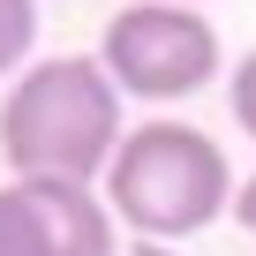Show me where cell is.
<instances>
[{"instance_id":"6da1fadb","label":"cell","mask_w":256,"mask_h":256,"mask_svg":"<svg viewBox=\"0 0 256 256\" xmlns=\"http://www.w3.org/2000/svg\"><path fill=\"white\" fill-rule=\"evenodd\" d=\"M120 128V83L98 53H53L30 60L0 98V166L8 181H106Z\"/></svg>"},{"instance_id":"7a4b0ae2","label":"cell","mask_w":256,"mask_h":256,"mask_svg":"<svg viewBox=\"0 0 256 256\" xmlns=\"http://www.w3.org/2000/svg\"><path fill=\"white\" fill-rule=\"evenodd\" d=\"M234 166L188 120H136L106 166V204L136 241H188L234 211Z\"/></svg>"},{"instance_id":"3957f363","label":"cell","mask_w":256,"mask_h":256,"mask_svg":"<svg viewBox=\"0 0 256 256\" xmlns=\"http://www.w3.org/2000/svg\"><path fill=\"white\" fill-rule=\"evenodd\" d=\"M98 60L106 76L120 83V98H196L226 53H218V30L204 8H181V0H136V8H120L98 38Z\"/></svg>"},{"instance_id":"277c9868","label":"cell","mask_w":256,"mask_h":256,"mask_svg":"<svg viewBox=\"0 0 256 256\" xmlns=\"http://www.w3.org/2000/svg\"><path fill=\"white\" fill-rule=\"evenodd\" d=\"M0 256H113V204L83 181H8Z\"/></svg>"},{"instance_id":"5b68a950","label":"cell","mask_w":256,"mask_h":256,"mask_svg":"<svg viewBox=\"0 0 256 256\" xmlns=\"http://www.w3.org/2000/svg\"><path fill=\"white\" fill-rule=\"evenodd\" d=\"M30 46H38V0H0V76H23V60H30Z\"/></svg>"},{"instance_id":"8992f818","label":"cell","mask_w":256,"mask_h":256,"mask_svg":"<svg viewBox=\"0 0 256 256\" xmlns=\"http://www.w3.org/2000/svg\"><path fill=\"white\" fill-rule=\"evenodd\" d=\"M226 106H234V120H241V136H256V46H248L241 68L226 76Z\"/></svg>"},{"instance_id":"52a82bcc","label":"cell","mask_w":256,"mask_h":256,"mask_svg":"<svg viewBox=\"0 0 256 256\" xmlns=\"http://www.w3.org/2000/svg\"><path fill=\"white\" fill-rule=\"evenodd\" d=\"M234 218H241V234H256V174H241V188H234Z\"/></svg>"},{"instance_id":"ba28073f","label":"cell","mask_w":256,"mask_h":256,"mask_svg":"<svg viewBox=\"0 0 256 256\" xmlns=\"http://www.w3.org/2000/svg\"><path fill=\"white\" fill-rule=\"evenodd\" d=\"M136 256H174V248L166 241H136Z\"/></svg>"},{"instance_id":"9c48e42d","label":"cell","mask_w":256,"mask_h":256,"mask_svg":"<svg viewBox=\"0 0 256 256\" xmlns=\"http://www.w3.org/2000/svg\"><path fill=\"white\" fill-rule=\"evenodd\" d=\"M181 8H204V0H181Z\"/></svg>"}]
</instances>
